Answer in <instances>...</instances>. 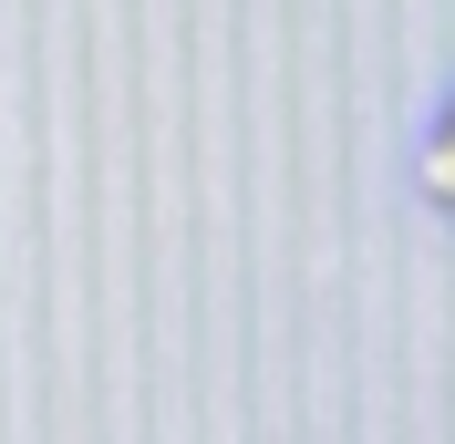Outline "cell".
<instances>
[{
    "label": "cell",
    "mask_w": 455,
    "mask_h": 444,
    "mask_svg": "<svg viewBox=\"0 0 455 444\" xmlns=\"http://www.w3.org/2000/svg\"><path fill=\"white\" fill-rule=\"evenodd\" d=\"M435 186H445V196H455V135H445V145H435Z\"/></svg>",
    "instance_id": "cell-1"
}]
</instances>
